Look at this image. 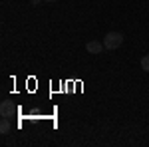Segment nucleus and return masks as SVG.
Here are the masks:
<instances>
[{
    "instance_id": "nucleus-1",
    "label": "nucleus",
    "mask_w": 149,
    "mask_h": 147,
    "mask_svg": "<svg viewBox=\"0 0 149 147\" xmlns=\"http://www.w3.org/2000/svg\"><path fill=\"white\" fill-rule=\"evenodd\" d=\"M121 44H123V34L121 32H107L105 38H103V46L107 50H117Z\"/></svg>"
},
{
    "instance_id": "nucleus-2",
    "label": "nucleus",
    "mask_w": 149,
    "mask_h": 147,
    "mask_svg": "<svg viewBox=\"0 0 149 147\" xmlns=\"http://www.w3.org/2000/svg\"><path fill=\"white\" fill-rule=\"evenodd\" d=\"M103 48H105V46H103L102 42H95V40H92V42L86 44V50H88L90 54H102Z\"/></svg>"
},
{
    "instance_id": "nucleus-3",
    "label": "nucleus",
    "mask_w": 149,
    "mask_h": 147,
    "mask_svg": "<svg viewBox=\"0 0 149 147\" xmlns=\"http://www.w3.org/2000/svg\"><path fill=\"white\" fill-rule=\"evenodd\" d=\"M12 113H14L12 102H2L0 103V115H2V117H12Z\"/></svg>"
},
{
    "instance_id": "nucleus-4",
    "label": "nucleus",
    "mask_w": 149,
    "mask_h": 147,
    "mask_svg": "<svg viewBox=\"0 0 149 147\" xmlns=\"http://www.w3.org/2000/svg\"><path fill=\"white\" fill-rule=\"evenodd\" d=\"M10 129H12V125H10V121H8V117H2V121H0V133H2V135H8Z\"/></svg>"
},
{
    "instance_id": "nucleus-5",
    "label": "nucleus",
    "mask_w": 149,
    "mask_h": 147,
    "mask_svg": "<svg viewBox=\"0 0 149 147\" xmlns=\"http://www.w3.org/2000/svg\"><path fill=\"white\" fill-rule=\"evenodd\" d=\"M141 70L143 72H149V54L141 58Z\"/></svg>"
},
{
    "instance_id": "nucleus-6",
    "label": "nucleus",
    "mask_w": 149,
    "mask_h": 147,
    "mask_svg": "<svg viewBox=\"0 0 149 147\" xmlns=\"http://www.w3.org/2000/svg\"><path fill=\"white\" fill-rule=\"evenodd\" d=\"M40 2H42V0H32V4H34V6H38Z\"/></svg>"
},
{
    "instance_id": "nucleus-7",
    "label": "nucleus",
    "mask_w": 149,
    "mask_h": 147,
    "mask_svg": "<svg viewBox=\"0 0 149 147\" xmlns=\"http://www.w3.org/2000/svg\"><path fill=\"white\" fill-rule=\"evenodd\" d=\"M44 2H56V0H44Z\"/></svg>"
}]
</instances>
